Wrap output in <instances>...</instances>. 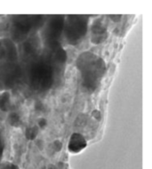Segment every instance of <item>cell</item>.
Here are the masks:
<instances>
[{
	"label": "cell",
	"instance_id": "cell-1",
	"mask_svg": "<svg viewBox=\"0 0 152 169\" xmlns=\"http://www.w3.org/2000/svg\"><path fill=\"white\" fill-rule=\"evenodd\" d=\"M82 62V69L84 70L83 75L86 78V82L88 83L89 86L94 84L97 81V78L102 74L103 65L102 61L97 59L96 56H93V54L86 53L83 55Z\"/></svg>",
	"mask_w": 152,
	"mask_h": 169
},
{
	"label": "cell",
	"instance_id": "cell-2",
	"mask_svg": "<svg viewBox=\"0 0 152 169\" xmlns=\"http://www.w3.org/2000/svg\"><path fill=\"white\" fill-rule=\"evenodd\" d=\"M86 18L84 16H71L67 26V36L72 43L80 40L86 34Z\"/></svg>",
	"mask_w": 152,
	"mask_h": 169
},
{
	"label": "cell",
	"instance_id": "cell-3",
	"mask_svg": "<svg viewBox=\"0 0 152 169\" xmlns=\"http://www.w3.org/2000/svg\"><path fill=\"white\" fill-rule=\"evenodd\" d=\"M86 146V142L83 137L77 134L72 135L70 142V150L73 152L79 151Z\"/></svg>",
	"mask_w": 152,
	"mask_h": 169
}]
</instances>
